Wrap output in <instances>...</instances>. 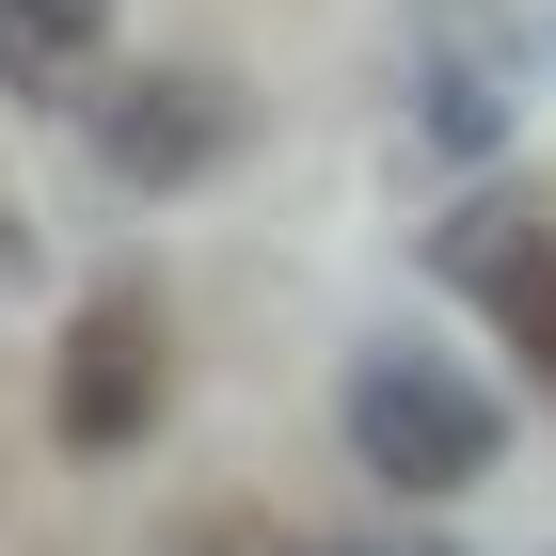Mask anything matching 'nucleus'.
Masks as SVG:
<instances>
[{"instance_id": "nucleus-5", "label": "nucleus", "mask_w": 556, "mask_h": 556, "mask_svg": "<svg viewBox=\"0 0 556 556\" xmlns=\"http://www.w3.org/2000/svg\"><path fill=\"white\" fill-rule=\"evenodd\" d=\"M112 80V0H0V96L16 112H80Z\"/></svg>"}, {"instance_id": "nucleus-4", "label": "nucleus", "mask_w": 556, "mask_h": 556, "mask_svg": "<svg viewBox=\"0 0 556 556\" xmlns=\"http://www.w3.org/2000/svg\"><path fill=\"white\" fill-rule=\"evenodd\" d=\"M429 255H445V287L525 350V382H556V239H541V207H462Z\"/></svg>"}, {"instance_id": "nucleus-1", "label": "nucleus", "mask_w": 556, "mask_h": 556, "mask_svg": "<svg viewBox=\"0 0 556 556\" xmlns=\"http://www.w3.org/2000/svg\"><path fill=\"white\" fill-rule=\"evenodd\" d=\"M334 429H350V462L382 477V493H477V477L509 462V414L445 366V350H350V382H334Z\"/></svg>"}, {"instance_id": "nucleus-7", "label": "nucleus", "mask_w": 556, "mask_h": 556, "mask_svg": "<svg viewBox=\"0 0 556 556\" xmlns=\"http://www.w3.org/2000/svg\"><path fill=\"white\" fill-rule=\"evenodd\" d=\"M334 556H397V541H334Z\"/></svg>"}, {"instance_id": "nucleus-3", "label": "nucleus", "mask_w": 556, "mask_h": 556, "mask_svg": "<svg viewBox=\"0 0 556 556\" xmlns=\"http://www.w3.org/2000/svg\"><path fill=\"white\" fill-rule=\"evenodd\" d=\"M160 397H175V318L143 287H112V302H80V334H64V366H48V429L64 445H143L160 429Z\"/></svg>"}, {"instance_id": "nucleus-2", "label": "nucleus", "mask_w": 556, "mask_h": 556, "mask_svg": "<svg viewBox=\"0 0 556 556\" xmlns=\"http://www.w3.org/2000/svg\"><path fill=\"white\" fill-rule=\"evenodd\" d=\"M80 143L128 191H191V175L239 160V80H207V64H112L80 96Z\"/></svg>"}, {"instance_id": "nucleus-6", "label": "nucleus", "mask_w": 556, "mask_h": 556, "mask_svg": "<svg viewBox=\"0 0 556 556\" xmlns=\"http://www.w3.org/2000/svg\"><path fill=\"white\" fill-rule=\"evenodd\" d=\"M16 255H33V239H16V223H0V287H16Z\"/></svg>"}]
</instances>
